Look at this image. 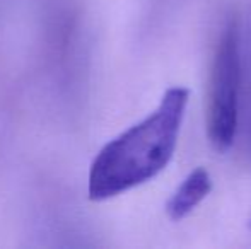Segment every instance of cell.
I'll return each instance as SVG.
<instances>
[{
    "label": "cell",
    "instance_id": "6da1fadb",
    "mask_svg": "<svg viewBox=\"0 0 251 249\" xmlns=\"http://www.w3.org/2000/svg\"><path fill=\"white\" fill-rule=\"evenodd\" d=\"M190 91L169 87L159 106L108 142L91 164L87 195L102 202L155 178L173 159Z\"/></svg>",
    "mask_w": 251,
    "mask_h": 249
},
{
    "label": "cell",
    "instance_id": "7a4b0ae2",
    "mask_svg": "<svg viewBox=\"0 0 251 249\" xmlns=\"http://www.w3.org/2000/svg\"><path fill=\"white\" fill-rule=\"evenodd\" d=\"M241 84L239 27L231 21L217 45L207 106V135L217 152H227L238 130V101Z\"/></svg>",
    "mask_w": 251,
    "mask_h": 249
},
{
    "label": "cell",
    "instance_id": "3957f363",
    "mask_svg": "<svg viewBox=\"0 0 251 249\" xmlns=\"http://www.w3.org/2000/svg\"><path fill=\"white\" fill-rule=\"evenodd\" d=\"M212 189V181L208 173L203 167L193 169L188 176L183 180L178 189L171 195V198L166 203V213L173 222L185 219L186 215L195 210L199 203L207 198Z\"/></svg>",
    "mask_w": 251,
    "mask_h": 249
},
{
    "label": "cell",
    "instance_id": "277c9868",
    "mask_svg": "<svg viewBox=\"0 0 251 249\" xmlns=\"http://www.w3.org/2000/svg\"><path fill=\"white\" fill-rule=\"evenodd\" d=\"M250 227H251V220H250Z\"/></svg>",
    "mask_w": 251,
    "mask_h": 249
}]
</instances>
